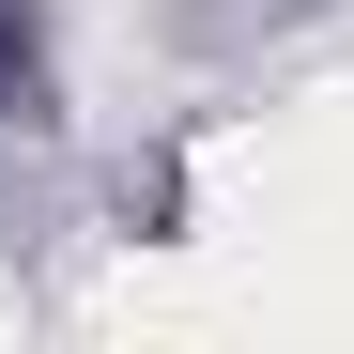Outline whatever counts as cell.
<instances>
[{
  "label": "cell",
  "instance_id": "6da1fadb",
  "mask_svg": "<svg viewBox=\"0 0 354 354\" xmlns=\"http://www.w3.org/2000/svg\"><path fill=\"white\" fill-rule=\"evenodd\" d=\"M0 46H16V16H0Z\"/></svg>",
  "mask_w": 354,
  "mask_h": 354
}]
</instances>
